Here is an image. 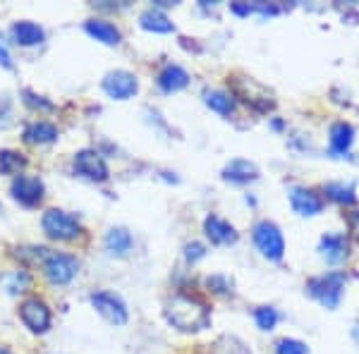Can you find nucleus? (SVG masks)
Instances as JSON below:
<instances>
[{
  "mask_svg": "<svg viewBox=\"0 0 359 354\" xmlns=\"http://www.w3.org/2000/svg\"><path fill=\"white\" fill-rule=\"evenodd\" d=\"M20 318L34 335L48 333L50 323H53V313H50L48 304H46L41 297H27L25 301H22V304H20Z\"/></svg>",
  "mask_w": 359,
  "mask_h": 354,
  "instance_id": "6",
  "label": "nucleus"
},
{
  "mask_svg": "<svg viewBox=\"0 0 359 354\" xmlns=\"http://www.w3.org/2000/svg\"><path fill=\"white\" fill-rule=\"evenodd\" d=\"M57 127L53 123H46V120H36V123H32V125H27L25 127V142L29 144H50V142H55L57 139Z\"/></svg>",
  "mask_w": 359,
  "mask_h": 354,
  "instance_id": "21",
  "label": "nucleus"
},
{
  "mask_svg": "<svg viewBox=\"0 0 359 354\" xmlns=\"http://www.w3.org/2000/svg\"><path fill=\"white\" fill-rule=\"evenodd\" d=\"M101 86L115 101H127V98H132L139 91V79L132 72H127V69H113V72H108L103 77Z\"/></svg>",
  "mask_w": 359,
  "mask_h": 354,
  "instance_id": "10",
  "label": "nucleus"
},
{
  "mask_svg": "<svg viewBox=\"0 0 359 354\" xmlns=\"http://www.w3.org/2000/svg\"><path fill=\"white\" fill-rule=\"evenodd\" d=\"M27 285H29V275H27V273H15L13 282H8V290L13 294H17V292H25L22 287H27Z\"/></svg>",
  "mask_w": 359,
  "mask_h": 354,
  "instance_id": "29",
  "label": "nucleus"
},
{
  "mask_svg": "<svg viewBox=\"0 0 359 354\" xmlns=\"http://www.w3.org/2000/svg\"><path fill=\"white\" fill-rule=\"evenodd\" d=\"M259 177V168L247 158H233L223 168V179L233 184H247Z\"/></svg>",
  "mask_w": 359,
  "mask_h": 354,
  "instance_id": "14",
  "label": "nucleus"
},
{
  "mask_svg": "<svg viewBox=\"0 0 359 354\" xmlns=\"http://www.w3.org/2000/svg\"><path fill=\"white\" fill-rule=\"evenodd\" d=\"M204 232L213 245H235L237 242V230L225 218L216 216V213L204 218Z\"/></svg>",
  "mask_w": 359,
  "mask_h": 354,
  "instance_id": "13",
  "label": "nucleus"
},
{
  "mask_svg": "<svg viewBox=\"0 0 359 354\" xmlns=\"http://www.w3.org/2000/svg\"><path fill=\"white\" fill-rule=\"evenodd\" d=\"M0 65L8 67V69H13V67H15L13 55H10V50L5 48V43H0Z\"/></svg>",
  "mask_w": 359,
  "mask_h": 354,
  "instance_id": "31",
  "label": "nucleus"
},
{
  "mask_svg": "<svg viewBox=\"0 0 359 354\" xmlns=\"http://www.w3.org/2000/svg\"><path fill=\"white\" fill-rule=\"evenodd\" d=\"M252 237L254 245H257V249L266 259L280 261L285 257V240H283V232L273 220H259L252 230Z\"/></svg>",
  "mask_w": 359,
  "mask_h": 354,
  "instance_id": "5",
  "label": "nucleus"
},
{
  "mask_svg": "<svg viewBox=\"0 0 359 354\" xmlns=\"http://www.w3.org/2000/svg\"><path fill=\"white\" fill-rule=\"evenodd\" d=\"M323 194L331 201L340 206H352L357 204V194H355V184H345V182H328L323 187Z\"/></svg>",
  "mask_w": 359,
  "mask_h": 354,
  "instance_id": "23",
  "label": "nucleus"
},
{
  "mask_svg": "<svg viewBox=\"0 0 359 354\" xmlns=\"http://www.w3.org/2000/svg\"><path fill=\"white\" fill-rule=\"evenodd\" d=\"M86 34H89L91 39H96V41L106 43V46H118L123 41V34H120V29L113 25V22L108 20H101V17H96V20H89L84 25Z\"/></svg>",
  "mask_w": 359,
  "mask_h": 354,
  "instance_id": "15",
  "label": "nucleus"
},
{
  "mask_svg": "<svg viewBox=\"0 0 359 354\" xmlns=\"http://www.w3.org/2000/svg\"><path fill=\"white\" fill-rule=\"evenodd\" d=\"M206 257V247L201 245V242H189L187 247H184V259L189 261V264H196V261H201Z\"/></svg>",
  "mask_w": 359,
  "mask_h": 354,
  "instance_id": "28",
  "label": "nucleus"
},
{
  "mask_svg": "<svg viewBox=\"0 0 359 354\" xmlns=\"http://www.w3.org/2000/svg\"><path fill=\"white\" fill-rule=\"evenodd\" d=\"M206 285L213 290V292H218V294H228V292H233V282L228 280L225 275H208L206 278Z\"/></svg>",
  "mask_w": 359,
  "mask_h": 354,
  "instance_id": "27",
  "label": "nucleus"
},
{
  "mask_svg": "<svg viewBox=\"0 0 359 354\" xmlns=\"http://www.w3.org/2000/svg\"><path fill=\"white\" fill-rule=\"evenodd\" d=\"M318 252L321 257L328 261V264L338 266L350 257V240L340 232H331V235H323L321 242H318Z\"/></svg>",
  "mask_w": 359,
  "mask_h": 354,
  "instance_id": "12",
  "label": "nucleus"
},
{
  "mask_svg": "<svg viewBox=\"0 0 359 354\" xmlns=\"http://www.w3.org/2000/svg\"><path fill=\"white\" fill-rule=\"evenodd\" d=\"M156 82H158V86L165 91V94H175V91L184 89V86L189 84V74H187V69L168 62V65L158 72V79H156Z\"/></svg>",
  "mask_w": 359,
  "mask_h": 354,
  "instance_id": "16",
  "label": "nucleus"
},
{
  "mask_svg": "<svg viewBox=\"0 0 359 354\" xmlns=\"http://www.w3.org/2000/svg\"><path fill=\"white\" fill-rule=\"evenodd\" d=\"M204 103L211 110H216L218 115H233L235 113V98L233 94L223 89H206L204 91Z\"/></svg>",
  "mask_w": 359,
  "mask_h": 354,
  "instance_id": "22",
  "label": "nucleus"
},
{
  "mask_svg": "<svg viewBox=\"0 0 359 354\" xmlns=\"http://www.w3.org/2000/svg\"><path fill=\"white\" fill-rule=\"evenodd\" d=\"M135 245V237L127 228H111L106 235V249L113 257H127Z\"/></svg>",
  "mask_w": 359,
  "mask_h": 354,
  "instance_id": "19",
  "label": "nucleus"
},
{
  "mask_svg": "<svg viewBox=\"0 0 359 354\" xmlns=\"http://www.w3.org/2000/svg\"><path fill=\"white\" fill-rule=\"evenodd\" d=\"M254 321L262 330H273L278 323V311L273 306H259V309H254Z\"/></svg>",
  "mask_w": 359,
  "mask_h": 354,
  "instance_id": "25",
  "label": "nucleus"
},
{
  "mask_svg": "<svg viewBox=\"0 0 359 354\" xmlns=\"http://www.w3.org/2000/svg\"><path fill=\"white\" fill-rule=\"evenodd\" d=\"M27 168V158L20 151H0V172L3 175H22Z\"/></svg>",
  "mask_w": 359,
  "mask_h": 354,
  "instance_id": "24",
  "label": "nucleus"
},
{
  "mask_svg": "<svg viewBox=\"0 0 359 354\" xmlns=\"http://www.w3.org/2000/svg\"><path fill=\"white\" fill-rule=\"evenodd\" d=\"M72 168L77 175H82L91 182H106L111 177V170H108V163L103 161V156L98 154L96 149H82L74 154Z\"/></svg>",
  "mask_w": 359,
  "mask_h": 354,
  "instance_id": "8",
  "label": "nucleus"
},
{
  "mask_svg": "<svg viewBox=\"0 0 359 354\" xmlns=\"http://www.w3.org/2000/svg\"><path fill=\"white\" fill-rule=\"evenodd\" d=\"M25 101L29 103V106H34V108H43V110H50L53 108V103H48V101H43V96H36V94H32V91H25Z\"/></svg>",
  "mask_w": 359,
  "mask_h": 354,
  "instance_id": "30",
  "label": "nucleus"
},
{
  "mask_svg": "<svg viewBox=\"0 0 359 354\" xmlns=\"http://www.w3.org/2000/svg\"><path fill=\"white\" fill-rule=\"evenodd\" d=\"M290 204L294 208V213L302 218L318 216L323 211V199L309 187H292L290 189Z\"/></svg>",
  "mask_w": 359,
  "mask_h": 354,
  "instance_id": "11",
  "label": "nucleus"
},
{
  "mask_svg": "<svg viewBox=\"0 0 359 354\" xmlns=\"http://www.w3.org/2000/svg\"><path fill=\"white\" fill-rule=\"evenodd\" d=\"M13 39H15V43L17 46H25V48H32V46H39V43H43V39H46V32L41 27L36 25V22H15L13 25Z\"/></svg>",
  "mask_w": 359,
  "mask_h": 354,
  "instance_id": "17",
  "label": "nucleus"
},
{
  "mask_svg": "<svg viewBox=\"0 0 359 354\" xmlns=\"http://www.w3.org/2000/svg\"><path fill=\"white\" fill-rule=\"evenodd\" d=\"M0 354H13V352H10L8 347H0Z\"/></svg>",
  "mask_w": 359,
  "mask_h": 354,
  "instance_id": "34",
  "label": "nucleus"
},
{
  "mask_svg": "<svg viewBox=\"0 0 359 354\" xmlns=\"http://www.w3.org/2000/svg\"><path fill=\"white\" fill-rule=\"evenodd\" d=\"M352 142H355V127L350 123H345V120H340V123H335L331 127V154L333 156H343L350 151Z\"/></svg>",
  "mask_w": 359,
  "mask_h": 354,
  "instance_id": "18",
  "label": "nucleus"
},
{
  "mask_svg": "<svg viewBox=\"0 0 359 354\" xmlns=\"http://www.w3.org/2000/svg\"><path fill=\"white\" fill-rule=\"evenodd\" d=\"M43 275L48 278L53 285H67L77 278L79 268V259L74 254H65V252H48L41 261Z\"/></svg>",
  "mask_w": 359,
  "mask_h": 354,
  "instance_id": "4",
  "label": "nucleus"
},
{
  "mask_svg": "<svg viewBox=\"0 0 359 354\" xmlns=\"http://www.w3.org/2000/svg\"><path fill=\"white\" fill-rule=\"evenodd\" d=\"M276 354H309V347H306L302 340L283 338V340H278Z\"/></svg>",
  "mask_w": 359,
  "mask_h": 354,
  "instance_id": "26",
  "label": "nucleus"
},
{
  "mask_svg": "<svg viewBox=\"0 0 359 354\" xmlns=\"http://www.w3.org/2000/svg\"><path fill=\"white\" fill-rule=\"evenodd\" d=\"M350 230H352V235H355V240L359 242V211H355L350 216Z\"/></svg>",
  "mask_w": 359,
  "mask_h": 354,
  "instance_id": "32",
  "label": "nucleus"
},
{
  "mask_svg": "<svg viewBox=\"0 0 359 354\" xmlns=\"http://www.w3.org/2000/svg\"><path fill=\"white\" fill-rule=\"evenodd\" d=\"M352 335H355V340L359 342V321H357V326H355V328H352Z\"/></svg>",
  "mask_w": 359,
  "mask_h": 354,
  "instance_id": "33",
  "label": "nucleus"
},
{
  "mask_svg": "<svg viewBox=\"0 0 359 354\" xmlns=\"http://www.w3.org/2000/svg\"><path fill=\"white\" fill-rule=\"evenodd\" d=\"M306 292H309L318 304L326 306V309H335L345 292V275L343 273H326V275L311 278V280L306 282Z\"/></svg>",
  "mask_w": 359,
  "mask_h": 354,
  "instance_id": "3",
  "label": "nucleus"
},
{
  "mask_svg": "<svg viewBox=\"0 0 359 354\" xmlns=\"http://www.w3.org/2000/svg\"><path fill=\"white\" fill-rule=\"evenodd\" d=\"M43 179L36 177V175H17L10 184V194L17 204L27 206V208H34L43 201Z\"/></svg>",
  "mask_w": 359,
  "mask_h": 354,
  "instance_id": "9",
  "label": "nucleus"
},
{
  "mask_svg": "<svg viewBox=\"0 0 359 354\" xmlns=\"http://www.w3.org/2000/svg\"><path fill=\"white\" fill-rule=\"evenodd\" d=\"M41 228L46 237L57 242H72L82 235V225L72 213L62 211V208H48L41 216Z\"/></svg>",
  "mask_w": 359,
  "mask_h": 354,
  "instance_id": "2",
  "label": "nucleus"
},
{
  "mask_svg": "<svg viewBox=\"0 0 359 354\" xmlns=\"http://www.w3.org/2000/svg\"><path fill=\"white\" fill-rule=\"evenodd\" d=\"M168 321L180 330H204L211 323V311L192 294H175L168 304Z\"/></svg>",
  "mask_w": 359,
  "mask_h": 354,
  "instance_id": "1",
  "label": "nucleus"
},
{
  "mask_svg": "<svg viewBox=\"0 0 359 354\" xmlns=\"http://www.w3.org/2000/svg\"><path fill=\"white\" fill-rule=\"evenodd\" d=\"M139 25L147 29V32H154V34L175 32V25L170 22V17L158 8H149L147 13H142V17H139Z\"/></svg>",
  "mask_w": 359,
  "mask_h": 354,
  "instance_id": "20",
  "label": "nucleus"
},
{
  "mask_svg": "<svg viewBox=\"0 0 359 354\" xmlns=\"http://www.w3.org/2000/svg\"><path fill=\"white\" fill-rule=\"evenodd\" d=\"M89 299H91V304H94V309L101 313L108 323H113V326H125L127 318H130V311H127V304L123 301V297L111 292V290H98Z\"/></svg>",
  "mask_w": 359,
  "mask_h": 354,
  "instance_id": "7",
  "label": "nucleus"
}]
</instances>
